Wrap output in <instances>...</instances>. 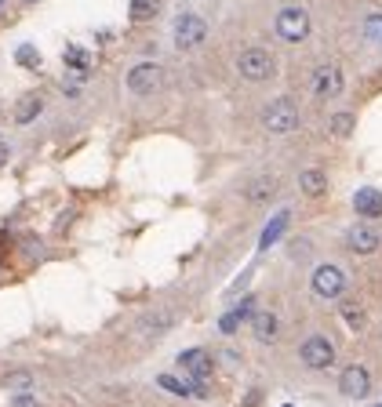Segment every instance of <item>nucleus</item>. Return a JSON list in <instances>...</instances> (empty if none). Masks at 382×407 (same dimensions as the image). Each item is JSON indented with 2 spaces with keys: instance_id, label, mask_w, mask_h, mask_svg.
Listing matches in <instances>:
<instances>
[{
  "instance_id": "nucleus-6",
  "label": "nucleus",
  "mask_w": 382,
  "mask_h": 407,
  "mask_svg": "<svg viewBox=\"0 0 382 407\" xmlns=\"http://www.w3.org/2000/svg\"><path fill=\"white\" fill-rule=\"evenodd\" d=\"M310 287H313V295H317V298L335 302V298H342V295H346L349 280H346L342 266H335V262H321V266L313 269V276H310Z\"/></svg>"
},
{
  "instance_id": "nucleus-10",
  "label": "nucleus",
  "mask_w": 382,
  "mask_h": 407,
  "mask_svg": "<svg viewBox=\"0 0 382 407\" xmlns=\"http://www.w3.org/2000/svg\"><path fill=\"white\" fill-rule=\"evenodd\" d=\"M277 193H280V175L277 171H262V175H255L251 182L241 189V197H244V204L259 207V204H269Z\"/></svg>"
},
{
  "instance_id": "nucleus-19",
  "label": "nucleus",
  "mask_w": 382,
  "mask_h": 407,
  "mask_svg": "<svg viewBox=\"0 0 382 407\" xmlns=\"http://www.w3.org/2000/svg\"><path fill=\"white\" fill-rule=\"evenodd\" d=\"M161 4H164V0H132V4H127V19H132L135 26L153 22L157 15H161Z\"/></svg>"
},
{
  "instance_id": "nucleus-28",
  "label": "nucleus",
  "mask_w": 382,
  "mask_h": 407,
  "mask_svg": "<svg viewBox=\"0 0 382 407\" xmlns=\"http://www.w3.org/2000/svg\"><path fill=\"white\" fill-rule=\"evenodd\" d=\"M11 407H40V404H37V397H33V393H15Z\"/></svg>"
},
{
  "instance_id": "nucleus-4",
  "label": "nucleus",
  "mask_w": 382,
  "mask_h": 407,
  "mask_svg": "<svg viewBox=\"0 0 382 407\" xmlns=\"http://www.w3.org/2000/svg\"><path fill=\"white\" fill-rule=\"evenodd\" d=\"M164 66L161 62H153V58H146V62H135L132 70H127V77H124V88H127V95H135V99H150V95H157L164 88Z\"/></svg>"
},
{
  "instance_id": "nucleus-1",
  "label": "nucleus",
  "mask_w": 382,
  "mask_h": 407,
  "mask_svg": "<svg viewBox=\"0 0 382 407\" xmlns=\"http://www.w3.org/2000/svg\"><path fill=\"white\" fill-rule=\"evenodd\" d=\"M259 124L269 135H292L302 124V109H299V102L292 99V95H277V99H269L259 109Z\"/></svg>"
},
{
  "instance_id": "nucleus-17",
  "label": "nucleus",
  "mask_w": 382,
  "mask_h": 407,
  "mask_svg": "<svg viewBox=\"0 0 382 407\" xmlns=\"http://www.w3.org/2000/svg\"><path fill=\"white\" fill-rule=\"evenodd\" d=\"M357 131V113L353 109H335V113H328V138H349Z\"/></svg>"
},
{
  "instance_id": "nucleus-14",
  "label": "nucleus",
  "mask_w": 382,
  "mask_h": 407,
  "mask_svg": "<svg viewBox=\"0 0 382 407\" xmlns=\"http://www.w3.org/2000/svg\"><path fill=\"white\" fill-rule=\"evenodd\" d=\"M44 109H47V99L40 91H26L19 102H15V113H11V120L19 124V127H26V124H33L37 117H44Z\"/></svg>"
},
{
  "instance_id": "nucleus-13",
  "label": "nucleus",
  "mask_w": 382,
  "mask_h": 407,
  "mask_svg": "<svg viewBox=\"0 0 382 407\" xmlns=\"http://www.w3.org/2000/svg\"><path fill=\"white\" fill-rule=\"evenodd\" d=\"M328 189H331V178H328V171L324 168H302L299 171V193L306 200H321V197H328Z\"/></svg>"
},
{
  "instance_id": "nucleus-31",
  "label": "nucleus",
  "mask_w": 382,
  "mask_h": 407,
  "mask_svg": "<svg viewBox=\"0 0 382 407\" xmlns=\"http://www.w3.org/2000/svg\"><path fill=\"white\" fill-rule=\"evenodd\" d=\"M0 8H4V0H0Z\"/></svg>"
},
{
  "instance_id": "nucleus-21",
  "label": "nucleus",
  "mask_w": 382,
  "mask_h": 407,
  "mask_svg": "<svg viewBox=\"0 0 382 407\" xmlns=\"http://www.w3.org/2000/svg\"><path fill=\"white\" fill-rule=\"evenodd\" d=\"M62 62H66V70H73L77 77H84L88 70H91V55L84 51V47H66V51H62Z\"/></svg>"
},
{
  "instance_id": "nucleus-30",
  "label": "nucleus",
  "mask_w": 382,
  "mask_h": 407,
  "mask_svg": "<svg viewBox=\"0 0 382 407\" xmlns=\"http://www.w3.org/2000/svg\"><path fill=\"white\" fill-rule=\"evenodd\" d=\"M19 4H26V8H33V4H40V0H19Z\"/></svg>"
},
{
  "instance_id": "nucleus-25",
  "label": "nucleus",
  "mask_w": 382,
  "mask_h": 407,
  "mask_svg": "<svg viewBox=\"0 0 382 407\" xmlns=\"http://www.w3.org/2000/svg\"><path fill=\"white\" fill-rule=\"evenodd\" d=\"M15 62H19L22 70H37L40 66V51H37L33 44H22L19 51H15Z\"/></svg>"
},
{
  "instance_id": "nucleus-16",
  "label": "nucleus",
  "mask_w": 382,
  "mask_h": 407,
  "mask_svg": "<svg viewBox=\"0 0 382 407\" xmlns=\"http://www.w3.org/2000/svg\"><path fill=\"white\" fill-rule=\"evenodd\" d=\"M251 335H255V342H277V335H280V320H277V313L273 309H255L251 313Z\"/></svg>"
},
{
  "instance_id": "nucleus-3",
  "label": "nucleus",
  "mask_w": 382,
  "mask_h": 407,
  "mask_svg": "<svg viewBox=\"0 0 382 407\" xmlns=\"http://www.w3.org/2000/svg\"><path fill=\"white\" fill-rule=\"evenodd\" d=\"M273 33L284 40V44H306L310 33H313V19L306 8L299 4H288L273 15Z\"/></svg>"
},
{
  "instance_id": "nucleus-29",
  "label": "nucleus",
  "mask_w": 382,
  "mask_h": 407,
  "mask_svg": "<svg viewBox=\"0 0 382 407\" xmlns=\"http://www.w3.org/2000/svg\"><path fill=\"white\" fill-rule=\"evenodd\" d=\"M8 160H11V145L0 142V168H8Z\"/></svg>"
},
{
  "instance_id": "nucleus-22",
  "label": "nucleus",
  "mask_w": 382,
  "mask_h": 407,
  "mask_svg": "<svg viewBox=\"0 0 382 407\" xmlns=\"http://www.w3.org/2000/svg\"><path fill=\"white\" fill-rule=\"evenodd\" d=\"M251 302H255V298H244V302H241V305H237V309H230V313H226V317H222V324H218V328H222V331H226V335H233V331H237V328H241V324H244V320H251Z\"/></svg>"
},
{
  "instance_id": "nucleus-18",
  "label": "nucleus",
  "mask_w": 382,
  "mask_h": 407,
  "mask_svg": "<svg viewBox=\"0 0 382 407\" xmlns=\"http://www.w3.org/2000/svg\"><path fill=\"white\" fill-rule=\"evenodd\" d=\"M157 385L168 389L171 397H208V389H204V382H179L175 374H161V378H157Z\"/></svg>"
},
{
  "instance_id": "nucleus-8",
  "label": "nucleus",
  "mask_w": 382,
  "mask_h": 407,
  "mask_svg": "<svg viewBox=\"0 0 382 407\" xmlns=\"http://www.w3.org/2000/svg\"><path fill=\"white\" fill-rule=\"evenodd\" d=\"M346 91V73L339 62H321V66L313 70V95L321 102L328 99H339V95Z\"/></svg>"
},
{
  "instance_id": "nucleus-23",
  "label": "nucleus",
  "mask_w": 382,
  "mask_h": 407,
  "mask_svg": "<svg viewBox=\"0 0 382 407\" xmlns=\"http://www.w3.org/2000/svg\"><path fill=\"white\" fill-rule=\"evenodd\" d=\"M339 313H342V320H346L353 331H360L364 324H368V313H364V305H360V302H342Z\"/></svg>"
},
{
  "instance_id": "nucleus-2",
  "label": "nucleus",
  "mask_w": 382,
  "mask_h": 407,
  "mask_svg": "<svg viewBox=\"0 0 382 407\" xmlns=\"http://www.w3.org/2000/svg\"><path fill=\"white\" fill-rule=\"evenodd\" d=\"M237 77L248 80V84H269L277 80V55L262 44H251L237 55Z\"/></svg>"
},
{
  "instance_id": "nucleus-11",
  "label": "nucleus",
  "mask_w": 382,
  "mask_h": 407,
  "mask_svg": "<svg viewBox=\"0 0 382 407\" xmlns=\"http://www.w3.org/2000/svg\"><path fill=\"white\" fill-rule=\"evenodd\" d=\"M346 248L353 255H360V258H368V255H375L382 248V233L375 230V225H368V222H353L346 230Z\"/></svg>"
},
{
  "instance_id": "nucleus-15",
  "label": "nucleus",
  "mask_w": 382,
  "mask_h": 407,
  "mask_svg": "<svg viewBox=\"0 0 382 407\" xmlns=\"http://www.w3.org/2000/svg\"><path fill=\"white\" fill-rule=\"evenodd\" d=\"M353 211H357V218H364V222L382 218V189H375V186L357 189L353 193Z\"/></svg>"
},
{
  "instance_id": "nucleus-20",
  "label": "nucleus",
  "mask_w": 382,
  "mask_h": 407,
  "mask_svg": "<svg viewBox=\"0 0 382 407\" xmlns=\"http://www.w3.org/2000/svg\"><path fill=\"white\" fill-rule=\"evenodd\" d=\"M171 324H175V313H171V309H153V313L142 317L138 328L146 331V335H164V331L171 328Z\"/></svg>"
},
{
  "instance_id": "nucleus-5",
  "label": "nucleus",
  "mask_w": 382,
  "mask_h": 407,
  "mask_svg": "<svg viewBox=\"0 0 382 407\" xmlns=\"http://www.w3.org/2000/svg\"><path fill=\"white\" fill-rule=\"evenodd\" d=\"M171 40L179 51H197V47L208 40V19L197 11H179V19L171 26Z\"/></svg>"
},
{
  "instance_id": "nucleus-26",
  "label": "nucleus",
  "mask_w": 382,
  "mask_h": 407,
  "mask_svg": "<svg viewBox=\"0 0 382 407\" xmlns=\"http://www.w3.org/2000/svg\"><path fill=\"white\" fill-rule=\"evenodd\" d=\"M364 37H368L372 44H379V47H382V15H379V11L364 19Z\"/></svg>"
},
{
  "instance_id": "nucleus-24",
  "label": "nucleus",
  "mask_w": 382,
  "mask_h": 407,
  "mask_svg": "<svg viewBox=\"0 0 382 407\" xmlns=\"http://www.w3.org/2000/svg\"><path fill=\"white\" fill-rule=\"evenodd\" d=\"M4 385L15 389V393H29V389H33V374L29 371H11V374H4Z\"/></svg>"
},
{
  "instance_id": "nucleus-27",
  "label": "nucleus",
  "mask_w": 382,
  "mask_h": 407,
  "mask_svg": "<svg viewBox=\"0 0 382 407\" xmlns=\"http://www.w3.org/2000/svg\"><path fill=\"white\" fill-rule=\"evenodd\" d=\"M284 225H288V215H280V218H277V222H273V225H269V230L262 233V248H269V244H273V240L284 233Z\"/></svg>"
},
{
  "instance_id": "nucleus-7",
  "label": "nucleus",
  "mask_w": 382,
  "mask_h": 407,
  "mask_svg": "<svg viewBox=\"0 0 382 407\" xmlns=\"http://www.w3.org/2000/svg\"><path fill=\"white\" fill-rule=\"evenodd\" d=\"M299 360H302V367H310V371L335 367V342H331L328 335H310L299 346Z\"/></svg>"
},
{
  "instance_id": "nucleus-12",
  "label": "nucleus",
  "mask_w": 382,
  "mask_h": 407,
  "mask_svg": "<svg viewBox=\"0 0 382 407\" xmlns=\"http://www.w3.org/2000/svg\"><path fill=\"white\" fill-rule=\"evenodd\" d=\"M175 360H179V367H182L193 382H208V378H212V371H215V356H212L208 349H200V346L182 349L179 356H175Z\"/></svg>"
},
{
  "instance_id": "nucleus-9",
  "label": "nucleus",
  "mask_w": 382,
  "mask_h": 407,
  "mask_svg": "<svg viewBox=\"0 0 382 407\" xmlns=\"http://www.w3.org/2000/svg\"><path fill=\"white\" fill-rule=\"evenodd\" d=\"M339 393L346 400H364L372 393V371L364 364H349L339 371Z\"/></svg>"
}]
</instances>
